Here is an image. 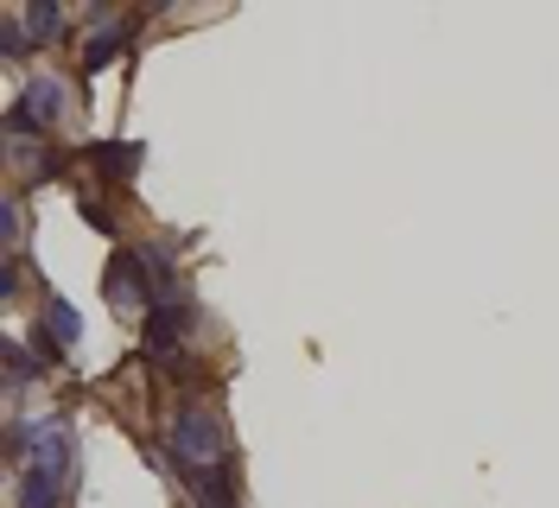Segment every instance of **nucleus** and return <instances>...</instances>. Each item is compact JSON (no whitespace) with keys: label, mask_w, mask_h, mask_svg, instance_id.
Wrapping results in <instances>:
<instances>
[{"label":"nucleus","mask_w":559,"mask_h":508,"mask_svg":"<svg viewBox=\"0 0 559 508\" xmlns=\"http://www.w3.org/2000/svg\"><path fill=\"white\" fill-rule=\"evenodd\" d=\"M0 45H7V58H26V51H33V38H26L20 20H7V26H0Z\"/></svg>","instance_id":"10"},{"label":"nucleus","mask_w":559,"mask_h":508,"mask_svg":"<svg viewBox=\"0 0 559 508\" xmlns=\"http://www.w3.org/2000/svg\"><path fill=\"white\" fill-rule=\"evenodd\" d=\"M191 305L185 299H173V305H153L146 311V356L159 363V369H173V375H185V331H191Z\"/></svg>","instance_id":"2"},{"label":"nucleus","mask_w":559,"mask_h":508,"mask_svg":"<svg viewBox=\"0 0 559 508\" xmlns=\"http://www.w3.org/2000/svg\"><path fill=\"white\" fill-rule=\"evenodd\" d=\"M13 108H20L38 134H45V128L64 115V83H58V76H33V83H26V96L13 102Z\"/></svg>","instance_id":"4"},{"label":"nucleus","mask_w":559,"mask_h":508,"mask_svg":"<svg viewBox=\"0 0 559 508\" xmlns=\"http://www.w3.org/2000/svg\"><path fill=\"white\" fill-rule=\"evenodd\" d=\"M26 433V464H20V508H58L64 483L76 476V439L58 413H38L20 426Z\"/></svg>","instance_id":"1"},{"label":"nucleus","mask_w":559,"mask_h":508,"mask_svg":"<svg viewBox=\"0 0 559 508\" xmlns=\"http://www.w3.org/2000/svg\"><path fill=\"white\" fill-rule=\"evenodd\" d=\"M108 299L121 305V311H146V280H140L134 248H121V255L108 261Z\"/></svg>","instance_id":"5"},{"label":"nucleus","mask_w":559,"mask_h":508,"mask_svg":"<svg viewBox=\"0 0 559 508\" xmlns=\"http://www.w3.org/2000/svg\"><path fill=\"white\" fill-rule=\"evenodd\" d=\"M83 223H90V229H103V236H115V216H108L96 198H83Z\"/></svg>","instance_id":"12"},{"label":"nucleus","mask_w":559,"mask_h":508,"mask_svg":"<svg viewBox=\"0 0 559 508\" xmlns=\"http://www.w3.org/2000/svg\"><path fill=\"white\" fill-rule=\"evenodd\" d=\"M140 160H146V146H134V140H96L90 146V166L108 172V178H134Z\"/></svg>","instance_id":"6"},{"label":"nucleus","mask_w":559,"mask_h":508,"mask_svg":"<svg viewBox=\"0 0 559 508\" xmlns=\"http://www.w3.org/2000/svg\"><path fill=\"white\" fill-rule=\"evenodd\" d=\"M38 375V363L20 350V338H7V381H33Z\"/></svg>","instance_id":"9"},{"label":"nucleus","mask_w":559,"mask_h":508,"mask_svg":"<svg viewBox=\"0 0 559 508\" xmlns=\"http://www.w3.org/2000/svg\"><path fill=\"white\" fill-rule=\"evenodd\" d=\"M0 241H7V255L20 248V203H13V198L0 203Z\"/></svg>","instance_id":"11"},{"label":"nucleus","mask_w":559,"mask_h":508,"mask_svg":"<svg viewBox=\"0 0 559 508\" xmlns=\"http://www.w3.org/2000/svg\"><path fill=\"white\" fill-rule=\"evenodd\" d=\"M20 26H26V38H33V45H51V38L64 33V7H58V0H33Z\"/></svg>","instance_id":"7"},{"label":"nucleus","mask_w":559,"mask_h":508,"mask_svg":"<svg viewBox=\"0 0 559 508\" xmlns=\"http://www.w3.org/2000/svg\"><path fill=\"white\" fill-rule=\"evenodd\" d=\"M128 38H134V20H108L103 13V26L90 33V45H83V70L96 76V70H108L121 51H128Z\"/></svg>","instance_id":"3"},{"label":"nucleus","mask_w":559,"mask_h":508,"mask_svg":"<svg viewBox=\"0 0 559 508\" xmlns=\"http://www.w3.org/2000/svg\"><path fill=\"white\" fill-rule=\"evenodd\" d=\"M45 318H51V338H58V343L83 338V318H76V305H70V299H51V305H45Z\"/></svg>","instance_id":"8"}]
</instances>
